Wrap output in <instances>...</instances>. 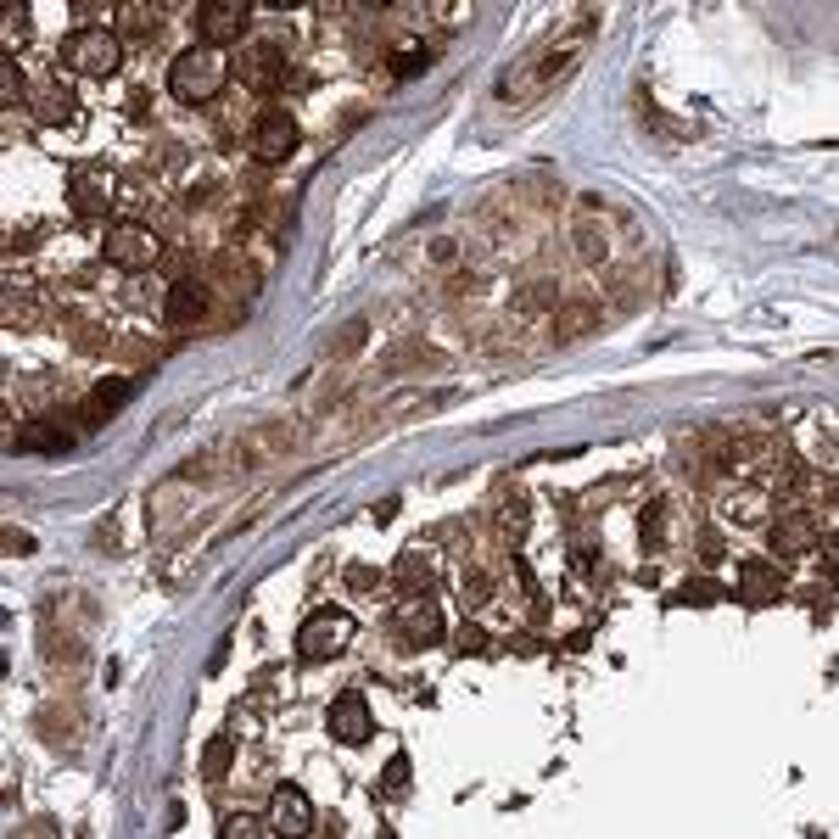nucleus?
I'll return each mask as SVG.
<instances>
[{
  "mask_svg": "<svg viewBox=\"0 0 839 839\" xmlns=\"http://www.w3.org/2000/svg\"><path fill=\"white\" fill-rule=\"evenodd\" d=\"M594 28H599V12H594V7L571 12V23H560L549 39L537 45V51H526V57L499 79V102H510V107L543 102V95H549L560 79L576 73V62H582V51H587V39H594Z\"/></svg>",
  "mask_w": 839,
  "mask_h": 839,
  "instance_id": "obj_1",
  "label": "nucleus"
},
{
  "mask_svg": "<svg viewBox=\"0 0 839 839\" xmlns=\"http://www.w3.org/2000/svg\"><path fill=\"white\" fill-rule=\"evenodd\" d=\"M224 84H230V62L213 51V45H190V51H179L168 62V90H174V102H185V107L219 102Z\"/></svg>",
  "mask_w": 839,
  "mask_h": 839,
  "instance_id": "obj_2",
  "label": "nucleus"
},
{
  "mask_svg": "<svg viewBox=\"0 0 839 839\" xmlns=\"http://www.w3.org/2000/svg\"><path fill=\"white\" fill-rule=\"evenodd\" d=\"M62 62L73 73H90V79H107L124 68V39L113 28H73L62 39Z\"/></svg>",
  "mask_w": 839,
  "mask_h": 839,
  "instance_id": "obj_3",
  "label": "nucleus"
},
{
  "mask_svg": "<svg viewBox=\"0 0 839 839\" xmlns=\"http://www.w3.org/2000/svg\"><path fill=\"white\" fill-rule=\"evenodd\" d=\"M353 632H359V621L341 610V605H325V610H314L303 627H298V655L303 661H330V655H341L353 644Z\"/></svg>",
  "mask_w": 839,
  "mask_h": 839,
  "instance_id": "obj_4",
  "label": "nucleus"
},
{
  "mask_svg": "<svg viewBox=\"0 0 839 839\" xmlns=\"http://www.w3.org/2000/svg\"><path fill=\"white\" fill-rule=\"evenodd\" d=\"M102 258L113 269H129L135 275V269H152L163 258V241H158L152 224H113L107 241H102Z\"/></svg>",
  "mask_w": 839,
  "mask_h": 839,
  "instance_id": "obj_5",
  "label": "nucleus"
},
{
  "mask_svg": "<svg viewBox=\"0 0 839 839\" xmlns=\"http://www.w3.org/2000/svg\"><path fill=\"white\" fill-rule=\"evenodd\" d=\"M246 28H253V7H246V0H202V7H196V39L213 45V51L246 39Z\"/></svg>",
  "mask_w": 839,
  "mask_h": 839,
  "instance_id": "obj_6",
  "label": "nucleus"
},
{
  "mask_svg": "<svg viewBox=\"0 0 839 839\" xmlns=\"http://www.w3.org/2000/svg\"><path fill=\"white\" fill-rule=\"evenodd\" d=\"M291 152H298V118H291L286 107H264L253 118V158L258 163H286Z\"/></svg>",
  "mask_w": 839,
  "mask_h": 839,
  "instance_id": "obj_7",
  "label": "nucleus"
},
{
  "mask_svg": "<svg viewBox=\"0 0 839 839\" xmlns=\"http://www.w3.org/2000/svg\"><path fill=\"white\" fill-rule=\"evenodd\" d=\"M208 308H213V286H208V280H196V275L174 280V286H168V298H163V319H168L174 330H196V325L208 319Z\"/></svg>",
  "mask_w": 839,
  "mask_h": 839,
  "instance_id": "obj_8",
  "label": "nucleus"
},
{
  "mask_svg": "<svg viewBox=\"0 0 839 839\" xmlns=\"http://www.w3.org/2000/svg\"><path fill=\"white\" fill-rule=\"evenodd\" d=\"M68 196H73V213L95 219V213H107L118 202V185H113L107 168H73L68 174Z\"/></svg>",
  "mask_w": 839,
  "mask_h": 839,
  "instance_id": "obj_9",
  "label": "nucleus"
},
{
  "mask_svg": "<svg viewBox=\"0 0 839 839\" xmlns=\"http://www.w3.org/2000/svg\"><path fill=\"white\" fill-rule=\"evenodd\" d=\"M772 555L778 560H795V555H812L817 549V515H806V510H783L778 521H772Z\"/></svg>",
  "mask_w": 839,
  "mask_h": 839,
  "instance_id": "obj_10",
  "label": "nucleus"
},
{
  "mask_svg": "<svg viewBox=\"0 0 839 839\" xmlns=\"http://www.w3.org/2000/svg\"><path fill=\"white\" fill-rule=\"evenodd\" d=\"M330 733L341 738V745H364V738L375 733L364 688H348V695H336V700H330Z\"/></svg>",
  "mask_w": 839,
  "mask_h": 839,
  "instance_id": "obj_11",
  "label": "nucleus"
},
{
  "mask_svg": "<svg viewBox=\"0 0 839 839\" xmlns=\"http://www.w3.org/2000/svg\"><path fill=\"white\" fill-rule=\"evenodd\" d=\"M314 828V801L298 783H280L269 801V834H308Z\"/></svg>",
  "mask_w": 839,
  "mask_h": 839,
  "instance_id": "obj_12",
  "label": "nucleus"
},
{
  "mask_svg": "<svg viewBox=\"0 0 839 839\" xmlns=\"http://www.w3.org/2000/svg\"><path fill=\"white\" fill-rule=\"evenodd\" d=\"M28 107H34V124H45V129H73V124L84 118V113H79V95H73L68 84H57V79L39 84Z\"/></svg>",
  "mask_w": 839,
  "mask_h": 839,
  "instance_id": "obj_13",
  "label": "nucleus"
},
{
  "mask_svg": "<svg viewBox=\"0 0 839 839\" xmlns=\"http://www.w3.org/2000/svg\"><path fill=\"white\" fill-rule=\"evenodd\" d=\"M783 594V566L778 560H745V566H738V599H745V605H772Z\"/></svg>",
  "mask_w": 839,
  "mask_h": 839,
  "instance_id": "obj_14",
  "label": "nucleus"
},
{
  "mask_svg": "<svg viewBox=\"0 0 839 839\" xmlns=\"http://www.w3.org/2000/svg\"><path fill=\"white\" fill-rule=\"evenodd\" d=\"M398 627L409 632V644H436V638H442V610L426 599V594H404L398 599Z\"/></svg>",
  "mask_w": 839,
  "mask_h": 839,
  "instance_id": "obj_15",
  "label": "nucleus"
},
{
  "mask_svg": "<svg viewBox=\"0 0 839 839\" xmlns=\"http://www.w3.org/2000/svg\"><path fill=\"white\" fill-rule=\"evenodd\" d=\"M129 398H135V381H95L90 398L79 404V420H84V426H102V420H113Z\"/></svg>",
  "mask_w": 839,
  "mask_h": 839,
  "instance_id": "obj_16",
  "label": "nucleus"
},
{
  "mask_svg": "<svg viewBox=\"0 0 839 839\" xmlns=\"http://www.w3.org/2000/svg\"><path fill=\"white\" fill-rule=\"evenodd\" d=\"M73 448V431H62V420H28L18 431V454H68Z\"/></svg>",
  "mask_w": 839,
  "mask_h": 839,
  "instance_id": "obj_17",
  "label": "nucleus"
},
{
  "mask_svg": "<svg viewBox=\"0 0 839 839\" xmlns=\"http://www.w3.org/2000/svg\"><path fill=\"white\" fill-rule=\"evenodd\" d=\"M280 73H286V62H280L275 45H253V51L241 57V84H246V90H275Z\"/></svg>",
  "mask_w": 839,
  "mask_h": 839,
  "instance_id": "obj_18",
  "label": "nucleus"
},
{
  "mask_svg": "<svg viewBox=\"0 0 839 839\" xmlns=\"http://www.w3.org/2000/svg\"><path fill=\"white\" fill-rule=\"evenodd\" d=\"M118 34H129V39H158L163 34V7H145V0L118 7Z\"/></svg>",
  "mask_w": 839,
  "mask_h": 839,
  "instance_id": "obj_19",
  "label": "nucleus"
},
{
  "mask_svg": "<svg viewBox=\"0 0 839 839\" xmlns=\"http://www.w3.org/2000/svg\"><path fill=\"white\" fill-rule=\"evenodd\" d=\"M587 330H599V308H594V303H566V308L555 314V336H560V341H582Z\"/></svg>",
  "mask_w": 839,
  "mask_h": 839,
  "instance_id": "obj_20",
  "label": "nucleus"
},
{
  "mask_svg": "<svg viewBox=\"0 0 839 839\" xmlns=\"http://www.w3.org/2000/svg\"><path fill=\"white\" fill-rule=\"evenodd\" d=\"M576 258H582L587 269H599V264L610 258V230L594 224V219H582V224H576Z\"/></svg>",
  "mask_w": 839,
  "mask_h": 839,
  "instance_id": "obj_21",
  "label": "nucleus"
},
{
  "mask_svg": "<svg viewBox=\"0 0 839 839\" xmlns=\"http://www.w3.org/2000/svg\"><path fill=\"white\" fill-rule=\"evenodd\" d=\"M28 34H34V12H28V7H18V0H12V7L0 12V45H7V57H18V51H23V45H28Z\"/></svg>",
  "mask_w": 839,
  "mask_h": 839,
  "instance_id": "obj_22",
  "label": "nucleus"
},
{
  "mask_svg": "<svg viewBox=\"0 0 839 839\" xmlns=\"http://www.w3.org/2000/svg\"><path fill=\"white\" fill-rule=\"evenodd\" d=\"M398 594H426L431 587V555H420V549H409V555H398Z\"/></svg>",
  "mask_w": 839,
  "mask_h": 839,
  "instance_id": "obj_23",
  "label": "nucleus"
},
{
  "mask_svg": "<svg viewBox=\"0 0 839 839\" xmlns=\"http://www.w3.org/2000/svg\"><path fill=\"white\" fill-rule=\"evenodd\" d=\"M727 515L738 526H761V515H767V487H738V492H727Z\"/></svg>",
  "mask_w": 839,
  "mask_h": 839,
  "instance_id": "obj_24",
  "label": "nucleus"
},
{
  "mask_svg": "<svg viewBox=\"0 0 839 839\" xmlns=\"http://www.w3.org/2000/svg\"><path fill=\"white\" fill-rule=\"evenodd\" d=\"M543 308H555V280H532L526 291H515V303H510L515 319H537Z\"/></svg>",
  "mask_w": 839,
  "mask_h": 839,
  "instance_id": "obj_25",
  "label": "nucleus"
},
{
  "mask_svg": "<svg viewBox=\"0 0 839 839\" xmlns=\"http://www.w3.org/2000/svg\"><path fill=\"white\" fill-rule=\"evenodd\" d=\"M230 761H235V738H230V733H219L213 745L202 750V778H208V783L230 778Z\"/></svg>",
  "mask_w": 839,
  "mask_h": 839,
  "instance_id": "obj_26",
  "label": "nucleus"
},
{
  "mask_svg": "<svg viewBox=\"0 0 839 839\" xmlns=\"http://www.w3.org/2000/svg\"><path fill=\"white\" fill-rule=\"evenodd\" d=\"M722 599H727V587L716 576H695V582L677 587V605H700L706 610V605H722Z\"/></svg>",
  "mask_w": 839,
  "mask_h": 839,
  "instance_id": "obj_27",
  "label": "nucleus"
},
{
  "mask_svg": "<svg viewBox=\"0 0 839 839\" xmlns=\"http://www.w3.org/2000/svg\"><path fill=\"white\" fill-rule=\"evenodd\" d=\"M426 68H431V45H398V51H392V73L398 79H415Z\"/></svg>",
  "mask_w": 839,
  "mask_h": 839,
  "instance_id": "obj_28",
  "label": "nucleus"
},
{
  "mask_svg": "<svg viewBox=\"0 0 839 839\" xmlns=\"http://www.w3.org/2000/svg\"><path fill=\"white\" fill-rule=\"evenodd\" d=\"M381 795H392V801L409 795V756H404V750L386 761V772H381Z\"/></svg>",
  "mask_w": 839,
  "mask_h": 839,
  "instance_id": "obj_29",
  "label": "nucleus"
},
{
  "mask_svg": "<svg viewBox=\"0 0 839 839\" xmlns=\"http://www.w3.org/2000/svg\"><path fill=\"white\" fill-rule=\"evenodd\" d=\"M638 537H644L650 555L661 549V537H666V504H650V510H644V521H638Z\"/></svg>",
  "mask_w": 839,
  "mask_h": 839,
  "instance_id": "obj_30",
  "label": "nucleus"
},
{
  "mask_svg": "<svg viewBox=\"0 0 839 839\" xmlns=\"http://www.w3.org/2000/svg\"><path fill=\"white\" fill-rule=\"evenodd\" d=\"M487 599H492V576H487V571H465V605L481 610Z\"/></svg>",
  "mask_w": 839,
  "mask_h": 839,
  "instance_id": "obj_31",
  "label": "nucleus"
},
{
  "mask_svg": "<svg viewBox=\"0 0 839 839\" xmlns=\"http://www.w3.org/2000/svg\"><path fill=\"white\" fill-rule=\"evenodd\" d=\"M224 839H253V834H269V823H258V817H224V828H219Z\"/></svg>",
  "mask_w": 839,
  "mask_h": 839,
  "instance_id": "obj_32",
  "label": "nucleus"
},
{
  "mask_svg": "<svg viewBox=\"0 0 839 839\" xmlns=\"http://www.w3.org/2000/svg\"><path fill=\"white\" fill-rule=\"evenodd\" d=\"M454 650H459V655H487V632H481V627H459Z\"/></svg>",
  "mask_w": 839,
  "mask_h": 839,
  "instance_id": "obj_33",
  "label": "nucleus"
},
{
  "mask_svg": "<svg viewBox=\"0 0 839 839\" xmlns=\"http://www.w3.org/2000/svg\"><path fill=\"white\" fill-rule=\"evenodd\" d=\"M499 526H504V537H521V526H526V504H521V499H515V504H504Z\"/></svg>",
  "mask_w": 839,
  "mask_h": 839,
  "instance_id": "obj_34",
  "label": "nucleus"
},
{
  "mask_svg": "<svg viewBox=\"0 0 839 839\" xmlns=\"http://www.w3.org/2000/svg\"><path fill=\"white\" fill-rule=\"evenodd\" d=\"M364 330H370V325H364V319H353V325H348V336H341V348H336V353H353V348H364Z\"/></svg>",
  "mask_w": 839,
  "mask_h": 839,
  "instance_id": "obj_35",
  "label": "nucleus"
},
{
  "mask_svg": "<svg viewBox=\"0 0 839 839\" xmlns=\"http://www.w3.org/2000/svg\"><path fill=\"white\" fill-rule=\"evenodd\" d=\"M700 560H706V566H716V560H722V537H716V532H706V537H700Z\"/></svg>",
  "mask_w": 839,
  "mask_h": 839,
  "instance_id": "obj_36",
  "label": "nucleus"
},
{
  "mask_svg": "<svg viewBox=\"0 0 839 839\" xmlns=\"http://www.w3.org/2000/svg\"><path fill=\"white\" fill-rule=\"evenodd\" d=\"M7 549H12V555H28V549H34V537H23V532H7Z\"/></svg>",
  "mask_w": 839,
  "mask_h": 839,
  "instance_id": "obj_37",
  "label": "nucleus"
}]
</instances>
